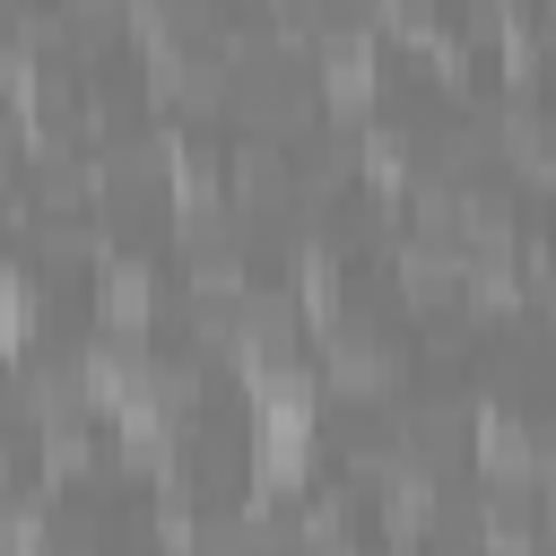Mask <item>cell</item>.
<instances>
[{
  "label": "cell",
  "instance_id": "2",
  "mask_svg": "<svg viewBox=\"0 0 556 556\" xmlns=\"http://www.w3.org/2000/svg\"><path fill=\"white\" fill-rule=\"evenodd\" d=\"M321 391H339V400H391L400 391V348H382L374 330H330L321 339Z\"/></svg>",
  "mask_w": 556,
  "mask_h": 556
},
{
  "label": "cell",
  "instance_id": "1",
  "mask_svg": "<svg viewBox=\"0 0 556 556\" xmlns=\"http://www.w3.org/2000/svg\"><path fill=\"white\" fill-rule=\"evenodd\" d=\"M374 87H382V70H374V35L365 26H321V43H313V96L321 104H339V113H365L374 104Z\"/></svg>",
  "mask_w": 556,
  "mask_h": 556
},
{
  "label": "cell",
  "instance_id": "3",
  "mask_svg": "<svg viewBox=\"0 0 556 556\" xmlns=\"http://www.w3.org/2000/svg\"><path fill=\"white\" fill-rule=\"evenodd\" d=\"M478 469H486V495H504V504H521V495L547 486L539 434H530L521 417H504V408H486V426H478Z\"/></svg>",
  "mask_w": 556,
  "mask_h": 556
},
{
  "label": "cell",
  "instance_id": "7",
  "mask_svg": "<svg viewBox=\"0 0 556 556\" xmlns=\"http://www.w3.org/2000/svg\"><path fill=\"white\" fill-rule=\"evenodd\" d=\"M365 174H374V182H408V148H400V130H374V139H365Z\"/></svg>",
  "mask_w": 556,
  "mask_h": 556
},
{
  "label": "cell",
  "instance_id": "9",
  "mask_svg": "<svg viewBox=\"0 0 556 556\" xmlns=\"http://www.w3.org/2000/svg\"><path fill=\"white\" fill-rule=\"evenodd\" d=\"M0 17H9V0H0Z\"/></svg>",
  "mask_w": 556,
  "mask_h": 556
},
{
  "label": "cell",
  "instance_id": "5",
  "mask_svg": "<svg viewBox=\"0 0 556 556\" xmlns=\"http://www.w3.org/2000/svg\"><path fill=\"white\" fill-rule=\"evenodd\" d=\"M460 269H469V261H460L452 243L417 235V243L400 252V295H408V304H443V295H460Z\"/></svg>",
  "mask_w": 556,
  "mask_h": 556
},
{
  "label": "cell",
  "instance_id": "8",
  "mask_svg": "<svg viewBox=\"0 0 556 556\" xmlns=\"http://www.w3.org/2000/svg\"><path fill=\"white\" fill-rule=\"evenodd\" d=\"M539 495H547V521H556V486H539Z\"/></svg>",
  "mask_w": 556,
  "mask_h": 556
},
{
  "label": "cell",
  "instance_id": "6",
  "mask_svg": "<svg viewBox=\"0 0 556 556\" xmlns=\"http://www.w3.org/2000/svg\"><path fill=\"white\" fill-rule=\"evenodd\" d=\"M521 295H530V287L513 278V261H469V269H460V304H469V313H513Z\"/></svg>",
  "mask_w": 556,
  "mask_h": 556
},
{
  "label": "cell",
  "instance_id": "4",
  "mask_svg": "<svg viewBox=\"0 0 556 556\" xmlns=\"http://www.w3.org/2000/svg\"><path fill=\"white\" fill-rule=\"evenodd\" d=\"M96 321H104V339H139V330L156 321V278H148V261H104V278H96Z\"/></svg>",
  "mask_w": 556,
  "mask_h": 556
}]
</instances>
